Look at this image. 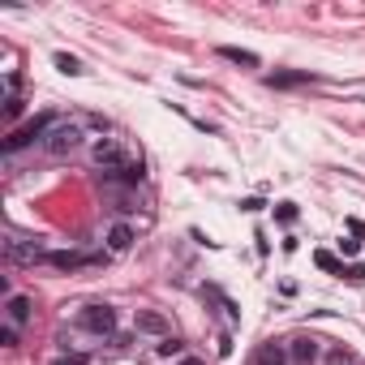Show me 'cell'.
<instances>
[{
	"label": "cell",
	"instance_id": "17",
	"mask_svg": "<svg viewBox=\"0 0 365 365\" xmlns=\"http://www.w3.org/2000/svg\"><path fill=\"white\" fill-rule=\"evenodd\" d=\"M86 352H56V365H86Z\"/></svg>",
	"mask_w": 365,
	"mask_h": 365
},
{
	"label": "cell",
	"instance_id": "14",
	"mask_svg": "<svg viewBox=\"0 0 365 365\" xmlns=\"http://www.w3.org/2000/svg\"><path fill=\"white\" fill-rule=\"evenodd\" d=\"M56 69H61V73H69V78H78V73H82V61H78V56H69V52H56Z\"/></svg>",
	"mask_w": 365,
	"mask_h": 365
},
{
	"label": "cell",
	"instance_id": "7",
	"mask_svg": "<svg viewBox=\"0 0 365 365\" xmlns=\"http://www.w3.org/2000/svg\"><path fill=\"white\" fill-rule=\"evenodd\" d=\"M288 357L301 361V365H309V361L318 357V340H314V335H297V340L288 344Z\"/></svg>",
	"mask_w": 365,
	"mask_h": 365
},
{
	"label": "cell",
	"instance_id": "22",
	"mask_svg": "<svg viewBox=\"0 0 365 365\" xmlns=\"http://www.w3.org/2000/svg\"><path fill=\"white\" fill-rule=\"evenodd\" d=\"M344 275H348V280H352V284H365V271H361V267H348V271H344Z\"/></svg>",
	"mask_w": 365,
	"mask_h": 365
},
{
	"label": "cell",
	"instance_id": "3",
	"mask_svg": "<svg viewBox=\"0 0 365 365\" xmlns=\"http://www.w3.org/2000/svg\"><path fill=\"white\" fill-rule=\"evenodd\" d=\"M90 155H95V164H99L103 172H121V168H129V160H125V150H121L116 138H99Z\"/></svg>",
	"mask_w": 365,
	"mask_h": 365
},
{
	"label": "cell",
	"instance_id": "1",
	"mask_svg": "<svg viewBox=\"0 0 365 365\" xmlns=\"http://www.w3.org/2000/svg\"><path fill=\"white\" fill-rule=\"evenodd\" d=\"M52 125H56V116H52V112H43V116L26 121L22 129H13V133L5 138V150L13 155V150H22V146H30V142H43V138L52 133Z\"/></svg>",
	"mask_w": 365,
	"mask_h": 365
},
{
	"label": "cell",
	"instance_id": "8",
	"mask_svg": "<svg viewBox=\"0 0 365 365\" xmlns=\"http://www.w3.org/2000/svg\"><path fill=\"white\" fill-rule=\"evenodd\" d=\"M30 314H35V305H30V297L13 292V297H9V327H22V323H30Z\"/></svg>",
	"mask_w": 365,
	"mask_h": 365
},
{
	"label": "cell",
	"instance_id": "6",
	"mask_svg": "<svg viewBox=\"0 0 365 365\" xmlns=\"http://www.w3.org/2000/svg\"><path fill=\"white\" fill-rule=\"evenodd\" d=\"M5 253L13 263H47V253L39 245H22V241H5Z\"/></svg>",
	"mask_w": 365,
	"mask_h": 365
},
{
	"label": "cell",
	"instance_id": "12",
	"mask_svg": "<svg viewBox=\"0 0 365 365\" xmlns=\"http://www.w3.org/2000/svg\"><path fill=\"white\" fill-rule=\"evenodd\" d=\"M305 82H314V73H309V69H297V73H271L267 78V86H305Z\"/></svg>",
	"mask_w": 365,
	"mask_h": 365
},
{
	"label": "cell",
	"instance_id": "13",
	"mask_svg": "<svg viewBox=\"0 0 365 365\" xmlns=\"http://www.w3.org/2000/svg\"><path fill=\"white\" fill-rule=\"evenodd\" d=\"M129 245H133V228H129V224H116V228L108 232V249H112V253H125Z\"/></svg>",
	"mask_w": 365,
	"mask_h": 365
},
{
	"label": "cell",
	"instance_id": "11",
	"mask_svg": "<svg viewBox=\"0 0 365 365\" xmlns=\"http://www.w3.org/2000/svg\"><path fill=\"white\" fill-rule=\"evenodd\" d=\"M47 263H52V267H61V271H78V267L95 263V258H82V253H69V249H61V253H47Z\"/></svg>",
	"mask_w": 365,
	"mask_h": 365
},
{
	"label": "cell",
	"instance_id": "16",
	"mask_svg": "<svg viewBox=\"0 0 365 365\" xmlns=\"http://www.w3.org/2000/svg\"><path fill=\"white\" fill-rule=\"evenodd\" d=\"M314 263H318V267H323V271H340V275H344V267H340V263H335V258H331V253H327V249H318V253H314Z\"/></svg>",
	"mask_w": 365,
	"mask_h": 365
},
{
	"label": "cell",
	"instance_id": "20",
	"mask_svg": "<svg viewBox=\"0 0 365 365\" xmlns=\"http://www.w3.org/2000/svg\"><path fill=\"white\" fill-rule=\"evenodd\" d=\"M0 344H5V348H18V327H5V331H0Z\"/></svg>",
	"mask_w": 365,
	"mask_h": 365
},
{
	"label": "cell",
	"instance_id": "4",
	"mask_svg": "<svg viewBox=\"0 0 365 365\" xmlns=\"http://www.w3.org/2000/svg\"><path fill=\"white\" fill-rule=\"evenodd\" d=\"M78 142H82V129H78V125H61V121L52 125V133L43 138V146H47L52 155H65V150H73Z\"/></svg>",
	"mask_w": 365,
	"mask_h": 365
},
{
	"label": "cell",
	"instance_id": "10",
	"mask_svg": "<svg viewBox=\"0 0 365 365\" xmlns=\"http://www.w3.org/2000/svg\"><path fill=\"white\" fill-rule=\"evenodd\" d=\"M220 56H224V61H232V65L258 69V52H249V47H232V43H224V47H220Z\"/></svg>",
	"mask_w": 365,
	"mask_h": 365
},
{
	"label": "cell",
	"instance_id": "2",
	"mask_svg": "<svg viewBox=\"0 0 365 365\" xmlns=\"http://www.w3.org/2000/svg\"><path fill=\"white\" fill-rule=\"evenodd\" d=\"M78 323H82L90 335H112V331H116V309H112V305H86L82 314H78Z\"/></svg>",
	"mask_w": 365,
	"mask_h": 365
},
{
	"label": "cell",
	"instance_id": "19",
	"mask_svg": "<svg viewBox=\"0 0 365 365\" xmlns=\"http://www.w3.org/2000/svg\"><path fill=\"white\" fill-rule=\"evenodd\" d=\"M5 116H9V121H18V116H22V99H18V95H9V108H5Z\"/></svg>",
	"mask_w": 365,
	"mask_h": 365
},
{
	"label": "cell",
	"instance_id": "21",
	"mask_svg": "<svg viewBox=\"0 0 365 365\" xmlns=\"http://www.w3.org/2000/svg\"><path fill=\"white\" fill-rule=\"evenodd\" d=\"M357 249H361V241H340V253H348V258H352Z\"/></svg>",
	"mask_w": 365,
	"mask_h": 365
},
{
	"label": "cell",
	"instance_id": "15",
	"mask_svg": "<svg viewBox=\"0 0 365 365\" xmlns=\"http://www.w3.org/2000/svg\"><path fill=\"white\" fill-rule=\"evenodd\" d=\"M275 220H280V224H292V220H297V202H280V206H275Z\"/></svg>",
	"mask_w": 365,
	"mask_h": 365
},
{
	"label": "cell",
	"instance_id": "5",
	"mask_svg": "<svg viewBox=\"0 0 365 365\" xmlns=\"http://www.w3.org/2000/svg\"><path fill=\"white\" fill-rule=\"evenodd\" d=\"M138 331H146V335H164L168 340V318L164 314H155V309H138Z\"/></svg>",
	"mask_w": 365,
	"mask_h": 365
},
{
	"label": "cell",
	"instance_id": "9",
	"mask_svg": "<svg viewBox=\"0 0 365 365\" xmlns=\"http://www.w3.org/2000/svg\"><path fill=\"white\" fill-rule=\"evenodd\" d=\"M253 365H288V348L284 344H263V348H258V357H253Z\"/></svg>",
	"mask_w": 365,
	"mask_h": 365
},
{
	"label": "cell",
	"instance_id": "18",
	"mask_svg": "<svg viewBox=\"0 0 365 365\" xmlns=\"http://www.w3.org/2000/svg\"><path fill=\"white\" fill-rule=\"evenodd\" d=\"M160 357H181V340H172V335H168V340L160 344Z\"/></svg>",
	"mask_w": 365,
	"mask_h": 365
},
{
	"label": "cell",
	"instance_id": "23",
	"mask_svg": "<svg viewBox=\"0 0 365 365\" xmlns=\"http://www.w3.org/2000/svg\"><path fill=\"white\" fill-rule=\"evenodd\" d=\"M181 365H202V361H193V357H189V361H181Z\"/></svg>",
	"mask_w": 365,
	"mask_h": 365
}]
</instances>
